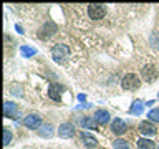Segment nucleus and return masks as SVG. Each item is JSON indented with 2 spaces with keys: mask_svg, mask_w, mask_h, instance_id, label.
<instances>
[{
  "mask_svg": "<svg viewBox=\"0 0 159 149\" xmlns=\"http://www.w3.org/2000/svg\"><path fill=\"white\" fill-rule=\"evenodd\" d=\"M52 56H53V60H55L57 63L65 65V63H66V60L70 58V48L66 47V45H63V43L53 45V48H52Z\"/></svg>",
  "mask_w": 159,
  "mask_h": 149,
  "instance_id": "f257e3e1",
  "label": "nucleus"
},
{
  "mask_svg": "<svg viewBox=\"0 0 159 149\" xmlns=\"http://www.w3.org/2000/svg\"><path fill=\"white\" fill-rule=\"evenodd\" d=\"M88 15H89L91 20H101L104 15H106V7H104V5H99V3L89 5L88 7Z\"/></svg>",
  "mask_w": 159,
  "mask_h": 149,
  "instance_id": "f03ea898",
  "label": "nucleus"
},
{
  "mask_svg": "<svg viewBox=\"0 0 159 149\" xmlns=\"http://www.w3.org/2000/svg\"><path fill=\"white\" fill-rule=\"evenodd\" d=\"M121 86L124 89H136V88H139V79H138V76L134 73H128L126 76L123 78Z\"/></svg>",
  "mask_w": 159,
  "mask_h": 149,
  "instance_id": "7ed1b4c3",
  "label": "nucleus"
},
{
  "mask_svg": "<svg viewBox=\"0 0 159 149\" xmlns=\"http://www.w3.org/2000/svg\"><path fill=\"white\" fill-rule=\"evenodd\" d=\"M3 113H5V116H7V118H13V119H18V116H20L17 104L12 103V101H5V104H3Z\"/></svg>",
  "mask_w": 159,
  "mask_h": 149,
  "instance_id": "20e7f679",
  "label": "nucleus"
},
{
  "mask_svg": "<svg viewBox=\"0 0 159 149\" xmlns=\"http://www.w3.org/2000/svg\"><path fill=\"white\" fill-rule=\"evenodd\" d=\"M58 134H60V138H73L75 136V126L71 123H63L61 126H60V129H58Z\"/></svg>",
  "mask_w": 159,
  "mask_h": 149,
  "instance_id": "39448f33",
  "label": "nucleus"
},
{
  "mask_svg": "<svg viewBox=\"0 0 159 149\" xmlns=\"http://www.w3.org/2000/svg\"><path fill=\"white\" fill-rule=\"evenodd\" d=\"M143 78L146 79L148 83L154 81V79L157 78V70L152 66V65H146V66L143 68Z\"/></svg>",
  "mask_w": 159,
  "mask_h": 149,
  "instance_id": "423d86ee",
  "label": "nucleus"
},
{
  "mask_svg": "<svg viewBox=\"0 0 159 149\" xmlns=\"http://www.w3.org/2000/svg\"><path fill=\"white\" fill-rule=\"evenodd\" d=\"M40 123H42V118H40L38 114H35V113L28 114V116L23 119V124H25L27 128H30V129H35V128H38V126H40Z\"/></svg>",
  "mask_w": 159,
  "mask_h": 149,
  "instance_id": "0eeeda50",
  "label": "nucleus"
},
{
  "mask_svg": "<svg viewBox=\"0 0 159 149\" xmlns=\"http://www.w3.org/2000/svg\"><path fill=\"white\" fill-rule=\"evenodd\" d=\"M139 131H141L144 136H154L156 134V126L151 123V121H143L141 124H139Z\"/></svg>",
  "mask_w": 159,
  "mask_h": 149,
  "instance_id": "6e6552de",
  "label": "nucleus"
},
{
  "mask_svg": "<svg viewBox=\"0 0 159 149\" xmlns=\"http://www.w3.org/2000/svg\"><path fill=\"white\" fill-rule=\"evenodd\" d=\"M55 32H57V25H55L53 22H47L43 25V28L40 30V37L48 38V37H52V35H55Z\"/></svg>",
  "mask_w": 159,
  "mask_h": 149,
  "instance_id": "1a4fd4ad",
  "label": "nucleus"
},
{
  "mask_svg": "<svg viewBox=\"0 0 159 149\" xmlns=\"http://www.w3.org/2000/svg\"><path fill=\"white\" fill-rule=\"evenodd\" d=\"M111 131L114 133V134H123L124 131H126V123L123 121V119H119V118H116V119H113V123H111Z\"/></svg>",
  "mask_w": 159,
  "mask_h": 149,
  "instance_id": "9d476101",
  "label": "nucleus"
},
{
  "mask_svg": "<svg viewBox=\"0 0 159 149\" xmlns=\"http://www.w3.org/2000/svg\"><path fill=\"white\" fill-rule=\"evenodd\" d=\"M63 91H65V86H61V84H52L50 86V98L55 99V101H60Z\"/></svg>",
  "mask_w": 159,
  "mask_h": 149,
  "instance_id": "9b49d317",
  "label": "nucleus"
},
{
  "mask_svg": "<svg viewBox=\"0 0 159 149\" xmlns=\"http://www.w3.org/2000/svg\"><path fill=\"white\" fill-rule=\"evenodd\" d=\"M80 138H81V142L84 144L86 147H94L98 144L96 138L93 134H88V133H80Z\"/></svg>",
  "mask_w": 159,
  "mask_h": 149,
  "instance_id": "f8f14e48",
  "label": "nucleus"
},
{
  "mask_svg": "<svg viewBox=\"0 0 159 149\" xmlns=\"http://www.w3.org/2000/svg\"><path fill=\"white\" fill-rule=\"evenodd\" d=\"M94 121L98 124H106L109 121V113L104 111V109H99V111L94 113Z\"/></svg>",
  "mask_w": 159,
  "mask_h": 149,
  "instance_id": "ddd939ff",
  "label": "nucleus"
},
{
  "mask_svg": "<svg viewBox=\"0 0 159 149\" xmlns=\"http://www.w3.org/2000/svg\"><path fill=\"white\" fill-rule=\"evenodd\" d=\"M53 133H55V131H53V126H52V124H43V126L38 129V134H40L42 138H45V139L52 138Z\"/></svg>",
  "mask_w": 159,
  "mask_h": 149,
  "instance_id": "4468645a",
  "label": "nucleus"
},
{
  "mask_svg": "<svg viewBox=\"0 0 159 149\" xmlns=\"http://www.w3.org/2000/svg\"><path fill=\"white\" fill-rule=\"evenodd\" d=\"M143 109H144V103L141 99H134L133 104H131V113L133 114H141Z\"/></svg>",
  "mask_w": 159,
  "mask_h": 149,
  "instance_id": "2eb2a0df",
  "label": "nucleus"
},
{
  "mask_svg": "<svg viewBox=\"0 0 159 149\" xmlns=\"http://www.w3.org/2000/svg\"><path fill=\"white\" fill-rule=\"evenodd\" d=\"M138 146L141 149H156V144H154L151 139H139Z\"/></svg>",
  "mask_w": 159,
  "mask_h": 149,
  "instance_id": "dca6fc26",
  "label": "nucleus"
},
{
  "mask_svg": "<svg viewBox=\"0 0 159 149\" xmlns=\"http://www.w3.org/2000/svg\"><path fill=\"white\" fill-rule=\"evenodd\" d=\"M113 146H114V149H129V142L124 141V139H116Z\"/></svg>",
  "mask_w": 159,
  "mask_h": 149,
  "instance_id": "f3484780",
  "label": "nucleus"
},
{
  "mask_svg": "<svg viewBox=\"0 0 159 149\" xmlns=\"http://www.w3.org/2000/svg\"><path fill=\"white\" fill-rule=\"evenodd\" d=\"M22 55L30 58V56H33V55H37V50L32 48V47H22Z\"/></svg>",
  "mask_w": 159,
  "mask_h": 149,
  "instance_id": "a211bd4d",
  "label": "nucleus"
},
{
  "mask_svg": "<svg viewBox=\"0 0 159 149\" xmlns=\"http://www.w3.org/2000/svg\"><path fill=\"white\" fill-rule=\"evenodd\" d=\"M81 126H84V128H93V124L96 123L94 121V118H81Z\"/></svg>",
  "mask_w": 159,
  "mask_h": 149,
  "instance_id": "6ab92c4d",
  "label": "nucleus"
},
{
  "mask_svg": "<svg viewBox=\"0 0 159 149\" xmlns=\"http://www.w3.org/2000/svg\"><path fill=\"white\" fill-rule=\"evenodd\" d=\"M148 118L151 119V121L159 123V109H157V108H156V109H151V111L148 113Z\"/></svg>",
  "mask_w": 159,
  "mask_h": 149,
  "instance_id": "aec40b11",
  "label": "nucleus"
},
{
  "mask_svg": "<svg viewBox=\"0 0 159 149\" xmlns=\"http://www.w3.org/2000/svg\"><path fill=\"white\" fill-rule=\"evenodd\" d=\"M10 141H12V133H10L8 129H5V131H3V144H5V146H8Z\"/></svg>",
  "mask_w": 159,
  "mask_h": 149,
  "instance_id": "412c9836",
  "label": "nucleus"
},
{
  "mask_svg": "<svg viewBox=\"0 0 159 149\" xmlns=\"http://www.w3.org/2000/svg\"><path fill=\"white\" fill-rule=\"evenodd\" d=\"M12 93H15V94H22V89H20V88H12Z\"/></svg>",
  "mask_w": 159,
  "mask_h": 149,
  "instance_id": "4be33fe9",
  "label": "nucleus"
},
{
  "mask_svg": "<svg viewBox=\"0 0 159 149\" xmlns=\"http://www.w3.org/2000/svg\"><path fill=\"white\" fill-rule=\"evenodd\" d=\"M15 28H17V32H18V33H23V28L20 27V25H17V27H15Z\"/></svg>",
  "mask_w": 159,
  "mask_h": 149,
  "instance_id": "5701e85b",
  "label": "nucleus"
}]
</instances>
